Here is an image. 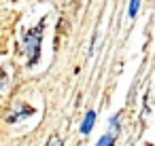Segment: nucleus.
I'll list each match as a JSON object with an SVG mask.
<instances>
[{
	"label": "nucleus",
	"instance_id": "f257e3e1",
	"mask_svg": "<svg viewBox=\"0 0 155 146\" xmlns=\"http://www.w3.org/2000/svg\"><path fill=\"white\" fill-rule=\"evenodd\" d=\"M43 28H45V19L26 34V51H28V57H30V66L38 62V55H41V38H43Z\"/></svg>",
	"mask_w": 155,
	"mask_h": 146
},
{
	"label": "nucleus",
	"instance_id": "f03ea898",
	"mask_svg": "<svg viewBox=\"0 0 155 146\" xmlns=\"http://www.w3.org/2000/svg\"><path fill=\"white\" fill-rule=\"evenodd\" d=\"M94 121H96V112L94 110H89L87 114H85V121H83V125H81V133H89L91 131V127H94Z\"/></svg>",
	"mask_w": 155,
	"mask_h": 146
},
{
	"label": "nucleus",
	"instance_id": "7ed1b4c3",
	"mask_svg": "<svg viewBox=\"0 0 155 146\" xmlns=\"http://www.w3.org/2000/svg\"><path fill=\"white\" fill-rule=\"evenodd\" d=\"M113 144H115V138H113L110 133H106V135H102V138L98 140L96 146H113Z\"/></svg>",
	"mask_w": 155,
	"mask_h": 146
},
{
	"label": "nucleus",
	"instance_id": "20e7f679",
	"mask_svg": "<svg viewBox=\"0 0 155 146\" xmlns=\"http://www.w3.org/2000/svg\"><path fill=\"white\" fill-rule=\"evenodd\" d=\"M32 112H34L32 108H24V116H28V114H32ZM19 116H21V114H15V116H9V123H13V121H17Z\"/></svg>",
	"mask_w": 155,
	"mask_h": 146
},
{
	"label": "nucleus",
	"instance_id": "39448f33",
	"mask_svg": "<svg viewBox=\"0 0 155 146\" xmlns=\"http://www.w3.org/2000/svg\"><path fill=\"white\" fill-rule=\"evenodd\" d=\"M47 146H64V142H62V138H58V135H53L51 140H49V144Z\"/></svg>",
	"mask_w": 155,
	"mask_h": 146
},
{
	"label": "nucleus",
	"instance_id": "423d86ee",
	"mask_svg": "<svg viewBox=\"0 0 155 146\" xmlns=\"http://www.w3.org/2000/svg\"><path fill=\"white\" fill-rule=\"evenodd\" d=\"M138 7H140V2H130V17H134L138 13Z\"/></svg>",
	"mask_w": 155,
	"mask_h": 146
},
{
	"label": "nucleus",
	"instance_id": "0eeeda50",
	"mask_svg": "<svg viewBox=\"0 0 155 146\" xmlns=\"http://www.w3.org/2000/svg\"><path fill=\"white\" fill-rule=\"evenodd\" d=\"M110 129L113 131H119V116H113L110 119Z\"/></svg>",
	"mask_w": 155,
	"mask_h": 146
},
{
	"label": "nucleus",
	"instance_id": "6e6552de",
	"mask_svg": "<svg viewBox=\"0 0 155 146\" xmlns=\"http://www.w3.org/2000/svg\"><path fill=\"white\" fill-rule=\"evenodd\" d=\"M5 83H7V74H5L2 68H0V87H5Z\"/></svg>",
	"mask_w": 155,
	"mask_h": 146
}]
</instances>
